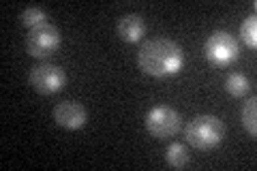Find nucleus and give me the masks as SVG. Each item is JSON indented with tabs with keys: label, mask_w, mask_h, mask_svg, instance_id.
Segmentation results:
<instances>
[{
	"label": "nucleus",
	"mask_w": 257,
	"mask_h": 171,
	"mask_svg": "<svg viewBox=\"0 0 257 171\" xmlns=\"http://www.w3.org/2000/svg\"><path fill=\"white\" fill-rule=\"evenodd\" d=\"M138 64L144 73L152 77H167L178 73L184 64L182 47L170 39H150L142 45Z\"/></svg>",
	"instance_id": "nucleus-1"
},
{
	"label": "nucleus",
	"mask_w": 257,
	"mask_h": 171,
	"mask_svg": "<svg viewBox=\"0 0 257 171\" xmlns=\"http://www.w3.org/2000/svg\"><path fill=\"white\" fill-rule=\"evenodd\" d=\"M223 135H225V124L216 116H197L184 128L187 141L199 152L214 150L223 141Z\"/></svg>",
	"instance_id": "nucleus-2"
},
{
	"label": "nucleus",
	"mask_w": 257,
	"mask_h": 171,
	"mask_svg": "<svg viewBox=\"0 0 257 171\" xmlns=\"http://www.w3.org/2000/svg\"><path fill=\"white\" fill-rule=\"evenodd\" d=\"M28 84L35 88L39 94H54L64 88L67 84V75L58 64L52 62H41L35 64L28 73Z\"/></svg>",
	"instance_id": "nucleus-3"
},
{
	"label": "nucleus",
	"mask_w": 257,
	"mask_h": 171,
	"mask_svg": "<svg viewBox=\"0 0 257 171\" xmlns=\"http://www.w3.org/2000/svg\"><path fill=\"white\" fill-rule=\"evenodd\" d=\"M180 120L182 118L176 109L159 105L146 113V131L157 139H170L180 131Z\"/></svg>",
	"instance_id": "nucleus-4"
},
{
	"label": "nucleus",
	"mask_w": 257,
	"mask_h": 171,
	"mask_svg": "<svg viewBox=\"0 0 257 171\" xmlns=\"http://www.w3.org/2000/svg\"><path fill=\"white\" fill-rule=\"evenodd\" d=\"M60 45V30L54 24H39L26 35V52L35 58H45Z\"/></svg>",
	"instance_id": "nucleus-5"
},
{
	"label": "nucleus",
	"mask_w": 257,
	"mask_h": 171,
	"mask_svg": "<svg viewBox=\"0 0 257 171\" xmlns=\"http://www.w3.org/2000/svg\"><path fill=\"white\" fill-rule=\"evenodd\" d=\"M206 58L216 67H225V64L234 62L238 58V41L225 30H214L210 37L206 39Z\"/></svg>",
	"instance_id": "nucleus-6"
},
{
	"label": "nucleus",
	"mask_w": 257,
	"mask_h": 171,
	"mask_svg": "<svg viewBox=\"0 0 257 171\" xmlns=\"http://www.w3.org/2000/svg\"><path fill=\"white\" fill-rule=\"evenodd\" d=\"M54 120L62 128L75 131V128H82L86 124V109L77 101H62L54 107Z\"/></svg>",
	"instance_id": "nucleus-7"
},
{
	"label": "nucleus",
	"mask_w": 257,
	"mask_h": 171,
	"mask_svg": "<svg viewBox=\"0 0 257 171\" xmlns=\"http://www.w3.org/2000/svg\"><path fill=\"white\" fill-rule=\"evenodd\" d=\"M116 32L126 43H135V41H140L144 37V32H146V22H144L140 13H126L118 20Z\"/></svg>",
	"instance_id": "nucleus-8"
},
{
	"label": "nucleus",
	"mask_w": 257,
	"mask_h": 171,
	"mask_svg": "<svg viewBox=\"0 0 257 171\" xmlns=\"http://www.w3.org/2000/svg\"><path fill=\"white\" fill-rule=\"evenodd\" d=\"M225 90L231 96H246L251 90V81L246 79V75L242 73H231V75L225 79Z\"/></svg>",
	"instance_id": "nucleus-9"
},
{
	"label": "nucleus",
	"mask_w": 257,
	"mask_h": 171,
	"mask_svg": "<svg viewBox=\"0 0 257 171\" xmlns=\"http://www.w3.org/2000/svg\"><path fill=\"white\" fill-rule=\"evenodd\" d=\"M165 160L167 165H172L176 169H182L189 165V150L184 143H172L165 152Z\"/></svg>",
	"instance_id": "nucleus-10"
},
{
	"label": "nucleus",
	"mask_w": 257,
	"mask_h": 171,
	"mask_svg": "<svg viewBox=\"0 0 257 171\" xmlns=\"http://www.w3.org/2000/svg\"><path fill=\"white\" fill-rule=\"evenodd\" d=\"M255 118H257V99L253 96V99L242 107V124L251 137L257 135V120Z\"/></svg>",
	"instance_id": "nucleus-11"
},
{
	"label": "nucleus",
	"mask_w": 257,
	"mask_h": 171,
	"mask_svg": "<svg viewBox=\"0 0 257 171\" xmlns=\"http://www.w3.org/2000/svg\"><path fill=\"white\" fill-rule=\"evenodd\" d=\"M240 35H242V41L251 47V50H255L257 47V20L255 15H248V18L242 22V26H240Z\"/></svg>",
	"instance_id": "nucleus-12"
},
{
	"label": "nucleus",
	"mask_w": 257,
	"mask_h": 171,
	"mask_svg": "<svg viewBox=\"0 0 257 171\" xmlns=\"http://www.w3.org/2000/svg\"><path fill=\"white\" fill-rule=\"evenodd\" d=\"M45 20H47V13L41 7H28V9L22 11V24H26L30 28L39 26V24H45Z\"/></svg>",
	"instance_id": "nucleus-13"
}]
</instances>
